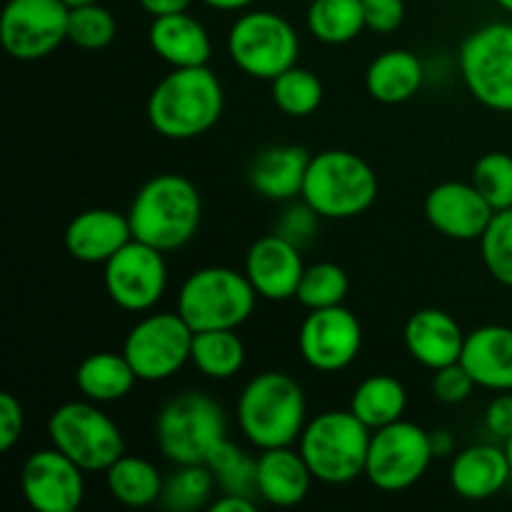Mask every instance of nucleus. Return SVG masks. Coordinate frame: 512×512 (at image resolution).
Returning <instances> with one entry per match:
<instances>
[{"label":"nucleus","instance_id":"9d476101","mask_svg":"<svg viewBox=\"0 0 512 512\" xmlns=\"http://www.w3.org/2000/svg\"><path fill=\"white\" fill-rule=\"evenodd\" d=\"M460 75L468 93L495 113H512V23H488L463 40Z\"/></svg>","mask_w":512,"mask_h":512},{"label":"nucleus","instance_id":"2f4dec72","mask_svg":"<svg viewBox=\"0 0 512 512\" xmlns=\"http://www.w3.org/2000/svg\"><path fill=\"white\" fill-rule=\"evenodd\" d=\"M215 488H218V480H215L213 470L205 463L175 465V470L163 483L160 505L170 512H195L210 508Z\"/></svg>","mask_w":512,"mask_h":512},{"label":"nucleus","instance_id":"c9c22d12","mask_svg":"<svg viewBox=\"0 0 512 512\" xmlns=\"http://www.w3.org/2000/svg\"><path fill=\"white\" fill-rule=\"evenodd\" d=\"M480 258L490 278L512 288V208L498 210L480 238Z\"/></svg>","mask_w":512,"mask_h":512},{"label":"nucleus","instance_id":"a878e982","mask_svg":"<svg viewBox=\"0 0 512 512\" xmlns=\"http://www.w3.org/2000/svg\"><path fill=\"white\" fill-rule=\"evenodd\" d=\"M425 65L413 50H385L365 70V90L385 105H398L415 98L423 88Z\"/></svg>","mask_w":512,"mask_h":512},{"label":"nucleus","instance_id":"aec40b11","mask_svg":"<svg viewBox=\"0 0 512 512\" xmlns=\"http://www.w3.org/2000/svg\"><path fill=\"white\" fill-rule=\"evenodd\" d=\"M465 330L458 320L440 308H423L413 313L405 323V348L410 358L428 370H440L458 363L463 355Z\"/></svg>","mask_w":512,"mask_h":512},{"label":"nucleus","instance_id":"4468645a","mask_svg":"<svg viewBox=\"0 0 512 512\" xmlns=\"http://www.w3.org/2000/svg\"><path fill=\"white\" fill-rule=\"evenodd\" d=\"M108 298L128 313H148L168 288V263L163 250L130 240L103 265Z\"/></svg>","mask_w":512,"mask_h":512},{"label":"nucleus","instance_id":"6ab92c4d","mask_svg":"<svg viewBox=\"0 0 512 512\" xmlns=\"http://www.w3.org/2000/svg\"><path fill=\"white\" fill-rule=\"evenodd\" d=\"M63 240L70 258L88 265H105L123 245L133 240V228L128 215L110 208H93L70 220Z\"/></svg>","mask_w":512,"mask_h":512},{"label":"nucleus","instance_id":"412c9836","mask_svg":"<svg viewBox=\"0 0 512 512\" xmlns=\"http://www.w3.org/2000/svg\"><path fill=\"white\" fill-rule=\"evenodd\" d=\"M313 155L303 145H270L260 150L248 168L250 188L265 200L293 203L303 195L305 175H308Z\"/></svg>","mask_w":512,"mask_h":512},{"label":"nucleus","instance_id":"a19ab883","mask_svg":"<svg viewBox=\"0 0 512 512\" xmlns=\"http://www.w3.org/2000/svg\"><path fill=\"white\" fill-rule=\"evenodd\" d=\"M365 28L373 33L390 35L403 25L405 0H363Z\"/></svg>","mask_w":512,"mask_h":512},{"label":"nucleus","instance_id":"39448f33","mask_svg":"<svg viewBox=\"0 0 512 512\" xmlns=\"http://www.w3.org/2000/svg\"><path fill=\"white\" fill-rule=\"evenodd\" d=\"M300 198L323 220L358 218L378 198V175L358 153L323 150L310 158Z\"/></svg>","mask_w":512,"mask_h":512},{"label":"nucleus","instance_id":"ddd939ff","mask_svg":"<svg viewBox=\"0 0 512 512\" xmlns=\"http://www.w3.org/2000/svg\"><path fill=\"white\" fill-rule=\"evenodd\" d=\"M68 15L63 0H8L0 13V45L23 63L48 58L68 40Z\"/></svg>","mask_w":512,"mask_h":512},{"label":"nucleus","instance_id":"de8ad7c7","mask_svg":"<svg viewBox=\"0 0 512 512\" xmlns=\"http://www.w3.org/2000/svg\"><path fill=\"white\" fill-rule=\"evenodd\" d=\"M200 3H205L213 10H220V13H238V10L250 8L255 0H200Z\"/></svg>","mask_w":512,"mask_h":512},{"label":"nucleus","instance_id":"37998d69","mask_svg":"<svg viewBox=\"0 0 512 512\" xmlns=\"http://www.w3.org/2000/svg\"><path fill=\"white\" fill-rule=\"evenodd\" d=\"M485 430L503 443L512 438V390L498 393L490 400L488 410H485Z\"/></svg>","mask_w":512,"mask_h":512},{"label":"nucleus","instance_id":"c85d7f7f","mask_svg":"<svg viewBox=\"0 0 512 512\" xmlns=\"http://www.w3.org/2000/svg\"><path fill=\"white\" fill-rule=\"evenodd\" d=\"M405 408H408V390L393 375H370L353 390L350 398V410L370 430L403 420Z\"/></svg>","mask_w":512,"mask_h":512},{"label":"nucleus","instance_id":"7ed1b4c3","mask_svg":"<svg viewBox=\"0 0 512 512\" xmlns=\"http://www.w3.org/2000/svg\"><path fill=\"white\" fill-rule=\"evenodd\" d=\"M235 415L240 433L253 448H285L298 443L308 425V400L293 375L268 370L245 383Z\"/></svg>","mask_w":512,"mask_h":512},{"label":"nucleus","instance_id":"f257e3e1","mask_svg":"<svg viewBox=\"0 0 512 512\" xmlns=\"http://www.w3.org/2000/svg\"><path fill=\"white\" fill-rule=\"evenodd\" d=\"M225 108L223 83L208 65L173 68L148 98V120L168 140H193L215 128Z\"/></svg>","mask_w":512,"mask_h":512},{"label":"nucleus","instance_id":"0eeeda50","mask_svg":"<svg viewBox=\"0 0 512 512\" xmlns=\"http://www.w3.org/2000/svg\"><path fill=\"white\" fill-rule=\"evenodd\" d=\"M228 438L223 405L200 390H185L165 400L155 418V440L173 465L205 463L210 450Z\"/></svg>","mask_w":512,"mask_h":512},{"label":"nucleus","instance_id":"72a5a7b5","mask_svg":"<svg viewBox=\"0 0 512 512\" xmlns=\"http://www.w3.org/2000/svg\"><path fill=\"white\" fill-rule=\"evenodd\" d=\"M350 293V278L338 263H313L305 265V273L300 278L298 293L295 300L303 305L305 310H320V308H335L343 305Z\"/></svg>","mask_w":512,"mask_h":512},{"label":"nucleus","instance_id":"dca6fc26","mask_svg":"<svg viewBox=\"0 0 512 512\" xmlns=\"http://www.w3.org/2000/svg\"><path fill=\"white\" fill-rule=\"evenodd\" d=\"M20 490L35 512H75L85 500V470L55 445L25 458Z\"/></svg>","mask_w":512,"mask_h":512},{"label":"nucleus","instance_id":"e433bc0d","mask_svg":"<svg viewBox=\"0 0 512 512\" xmlns=\"http://www.w3.org/2000/svg\"><path fill=\"white\" fill-rule=\"evenodd\" d=\"M470 183L485 195V200L495 210L512 208V155L500 153V150L485 153L473 165Z\"/></svg>","mask_w":512,"mask_h":512},{"label":"nucleus","instance_id":"f03ea898","mask_svg":"<svg viewBox=\"0 0 512 512\" xmlns=\"http://www.w3.org/2000/svg\"><path fill=\"white\" fill-rule=\"evenodd\" d=\"M133 238L163 253L183 248L203 220V200L193 180L180 173H160L145 180L128 210Z\"/></svg>","mask_w":512,"mask_h":512},{"label":"nucleus","instance_id":"4c0bfd02","mask_svg":"<svg viewBox=\"0 0 512 512\" xmlns=\"http://www.w3.org/2000/svg\"><path fill=\"white\" fill-rule=\"evenodd\" d=\"M320 215L310 208L308 203H293L288 205L283 215L278 218V225H275V233L283 235L285 240H290L293 245H298L300 250L308 243H313L315 235H318V223Z\"/></svg>","mask_w":512,"mask_h":512},{"label":"nucleus","instance_id":"1a4fd4ad","mask_svg":"<svg viewBox=\"0 0 512 512\" xmlns=\"http://www.w3.org/2000/svg\"><path fill=\"white\" fill-rule=\"evenodd\" d=\"M228 55L240 73L270 83L298 65L300 38L293 23L280 13L248 10L230 25Z\"/></svg>","mask_w":512,"mask_h":512},{"label":"nucleus","instance_id":"f3484780","mask_svg":"<svg viewBox=\"0 0 512 512\" xmlns=\"http://www.w3.org/2000/svg\"><path fill=\"white\" fill-rule=\"evenodd\" d=\"M498 210L485 200L473 183L445 180L435 185L425 198V218L450 240H480Z\"/></svg>","mask_w":512,"mask_h":512},{"label":"nucleus","instance_id":"cd10ccee","mask_svg":"<svg viewBox=\"0 0 512 512\" xmlns=\"http://www.w3.org/2000/svg\"><path fill=\"white\" fill-rule=\"evenodd\" d=\"M105 483L113 500H118L125 508H148L160 503L165 478L150 460L138 455H120L108 470H105Z\"/></svg>","mask_w":512,"mask_h":512},{"label":"nucleus","instance_id":"f704fd0d","mask_svg":"<svg viewBox=\"0 0 512 512\" xmlns=\"http://www.w3.org/2000/svg\"><path fill=\"white\" fill-rule=\"evenodd\" d=\"M118 33L113 13L105 5L90 3L70 8L68 15V40L83 50H103L113 43Z\"/></svg>","mask_w":512,"mask_h":512},{"label":"nucleus","instance_id":"9b49d317","mask_svg":"<svg viewBox=\"0 0 512 512\" xmlns=\"http://www.w3.org/2000/svg\"><path fill=\"white\" fill-rule=\"evenodd\" d=\"M195 330L175 310L148 313L128 330L123 355L143 383H163L190 363Z\"/></svg>","mask_w":512,"mask_h":512},{"label":"nucleus","instance_id":"393cba45","mask_svg":"<svg viewBox=\"0 0 512 512\" xmlns=\"http://www.w3.org/2000/svg\"><path fill=\"white\" fill-rule=\"evenodd\" d=\"M313 480L308 463L300 450H293V445L260 450L258 495L268 505H275V508L300 505L308 498Z\"/></svg>","mask_w":512,"mask_h":512},{"label":"nucleus","instance_id":"b1692460","mask_svg":"<svg viewBox=\"0 0 512 512\" xmlns=\"http://www.w3.org/2000/svg\"><path fill=\"white\" fill-rule=\"evenodd\" d=\"M148 43L153 53L173 68L208 65L210 55H213V40H210L208 28L190 13L153 18Z\"/></svg>","mask_w":512,"mask_h":512},{"label":"nucleus","instance_id":"c756f323","mask_svg":"<svg viewBox=\"0 0 512 512\" xmlns=\"http://www.w3.org/2000/svg\"><path fill=\"white\" fill-rule=\"evenodd\" d=\"M190 363L210 380H230L243 370L245 343L235 330H200L193 338Z\"/></svg>","mask_w":512,"mask_h":512},{"label":"nucleus","instance_id":"423d86ee","mask_svg":"<svg viewBox=\"0 0 512 512\" xmlns=\"http://www.w3.org/2000/svg\"><path fill=\"white\" fill-rule=\"evenodd\" d=\"M258 293L245 270L228 265L198 268L185 278L178 293V313L185 323L200 330H238L253 315Z\"/></svg>","mask_w":512,"mask_h":512},{"label":"nucleus","instance_id":"c03bdc74","mask_svg":"<svg viewBox=\"0 0 512 512\" xmlns=\"http://www.w3.org/2000/svg\"><path fill=\"white\" fill-rule=\"evenodd\" d=\"M138 3L150 18H163V15L188 13V8L195 0H138Z\"/></svg>","mask_w":512,"mask_h":512},{"label":"nucleus","instance_id":"5701e85b","mask_svg":"<svg viewBox=\"0 0 512 512\" xmlns=\"http://www.w3.org/2000/svg\"><path fill=\"white\" fill-rule=\"evenodd\" d=\"M460 363L478 388L505 393L512 390V328L510 325H480L465 335Z\"/></svg>","mask_w":512,"mask_h":512},{"label":"nucleus","instance_id":"a211bd4d","mask_svg":"<svg viewBox=\"0 0 512 512\" xmlns=\"http://www.w3.org/2000/svg\"><path fill=\"white\" fill-rule=\"evenodd\" d=\"M303 273L305 263L300 248L278 233L258 238L245 255V275L253 283L258 298L270 303L295 298Z\"/></svg>","mask_w":512,"mask_h":512},{"label":"nucleus","instance_id":"6e6552de","mask_svg":"<svg viewBox=\"0 0 512 512\" xmlns=\"http://www.w3.org/2000/svg\"><path fill=\"white\" fill-rule=\"evenodd\" d=\"M48 438L85 473H105L125 455V440L115 420L88 398L55 408L48 418Z\"/></svg>","mask_w":512,"mask_h":512},{"label":"nucleus","instance_id":"58836bf2","mask_svg":"<svg viewBox=\"0 0 512 512\" xmlns=\"http://www.w3.org/2000/svg\"><path fill=\"white\" fill-rule=\"evenodd\" d=\"M430 388H433L435 400H440V403L445 405H458L465 403V400L473 395L478 383H475L473 375H470L468 370H465V365L458 360V363L435 370L433 385H430Z\"/></svg>","mask_w":512,"mask_h":512},{"label":"nucleus","instance_id":"ea45409f","mask_svg":"<svg viewBox=\"0 0 512 512\" xmlns=\"http://www.w3.org/2000/svg\"><path fill=\"white\" fill-rule=\"evenodd\" d=\"M220 493L230 495H245V498L260 500L258 495V458L240 453L228 468L215 473Z\"/></svg>","mask_w":512,"mask_h":512},{"label":"nucleus","instance_id":"f8f14e48","mask_svg":"<svg viewBox=\"0 0 512 512\" xmlns=\"http://www.w3.org/2000/svg\"><path fill=\"white\" fill-rule=\"evenodd\" d=\"M433 460L430 430L403 418L373 430L368 460H365V478L383 493H403L423 480Z\"/></svg>","mask_w":512,"mask_h":512},{"label":"nucleus","instance_id":"8fccbe9b","mask_svg":"<svg viewBox=\"0 0 512 512\" xmlns=\"http://www.w3.org/2000/svg\"><path fill=\"white\" fill-rule=\"evenodd\" d=\"M503 448H505V455H508V463H510V470H512V438L505 440Z\"/></svg>","mask_w":512,"mask_h":512},{"label":"nucleus","instance_id":"7c9ffc66","mask_svg":"<svg viewBox=\"0 0 512 512\" xmlns=\"http://www.w3.org/2000/svg\"><path fill=\"white\" fill-rule=\"evenodd\" d=\"M305 23L310 35L325 45H345L368 30L363 0H313Z\"/></svg>","mask_w":512,"mask_h":512},{"label":"nucleus","instance_id":"3c124183","mask_svg":"<svg viewBox=\"0 0 512 512\" xmlns=\"http://www.w3.org/2000/svg\"><path fill=\"white\" fill-rule=\"evenodd\" d=\"M495 3H498L503 10H508V13L512 15V0H495Z\"/></svg>","mask_w":512,"mask_h":512},{"label":"nucleus","instance_id":"20e7f679","mask_svg":"<svg viewBox=\"0 0 512 512\" xmlns=\"http://www.w3.org/2000/svg\"><path fill=\"white\" fill-rule=\"evenodd\" d=\"M373 430L353 410H325L308 420L298 440L300 455L315 480L345 485L365 475Z\"/></svg>","mask_w":512,"mask_h":512},{"label":"nucleus","instance_id":"49530a36","mask_svg":"<svg viewBox=\"0 0 512 512\" xmlns=\"http://www.w3.org/2000/svg\"><path fill=\"white\" fill-rule=\"evenodd\" d=\"M430 448H433L435 458H453L458 453V440L445 428L430 430Z\"/></svg>","mask_w":512,"mask_h":512},{"label":"nucleus","instance_id":"79ce46f5","mask_svg":"<svg viewBox=\"0 0 512 512\" xmlns=\"http://www.w3.org/2000/svg\"><path fill=\"white\" fill-rule=\"evenodd\" d=\"M25 410L13 393H0V453H10L23 438Z\"/></svg>","mask_w":512,"mask_h":512},{"label":"nucleus","instance_id":"2eb2a0df","mask_svg":"<svg viewBox=\"0 0 512 512\" xmlns=\"http://www.w3.org/2000/svg\"><path fill=\"white\" fill-rule=\"evenodd\" d=\"M298 350L308 368L340 373L350 368L363 350V325L345 305L310 310L300 323Z\"/></svg>","mask_w":512,"mask_h":512},{"label":"nucleus","instance_id":"a18cd8bd","mask_svg":"<svg viewBox=\"0 0 512 512\" xmlns=\"http://www.w3.org/2000/svg\"><path fill=\"white\" fill-rule=\"evenodd\" d=\"M258 508V500L245 498V495H230L223 493L218 500L210 503V512H253Z\"/></svg>","mask_w":512,"mask_h":512},{"label":"nucleus","instance_id":"4be33fe9","mask_svg":"<svg viewBox=\"0 0 512 512\" xmlns=\"http://www.w3.org/2000/svg\"><path fill=\"white\" fill-rule=\"evenodd\" d=\"M510 478L512 470L505 448L488 443L470 445V448L455 453L448 473L453 493L463 500H473V503L495 498Z\"/></svg>","mask_w":512,"mask_h":512},{"label":"nucleus","instance_id":"473e14b6","mask_svg":"<svg viewBox=\"0 0 512 512\" xmlns=\"http://www.w3.org/2000/svg\"><path fill=\"white\" fill-rule=\"evenodd\" d=\"M323 83L318 75L308 68L293 65L290 70L270 80V95L280 113L288 118H308L323 103Z\"/></svg>","mask_w":512,"mask_h":512},{"label":"nucleus","instance_id":"bb28decb","mask_svg":"<svg viewBox=\"0 0 512 512\" xmlns=\"http://www.w3.org/2000/svg\"><path fill=\"white\" fill-rule=\"evenodd\" d=\"M135 383H138V375L123 350L120 353L100 350V353L88 355L75 370V385L80 395L100 405L128 398Z\"/></svg>","mask_w":512,"mask_h":512},{"label":"nucleus","instance_id":"09e8293b","mask_svg":"<svg viewBox=\"0 0 512 512\" xmlns=\"http://www.w3.org/2000/svg\"><path fill=\"white\" fill-rule=\"evenodd\" d=\"M68 8H78V5H90V3H100V0H63Z\"/></svg>","mask_w":512,"mask_h":512}]
</instances>
